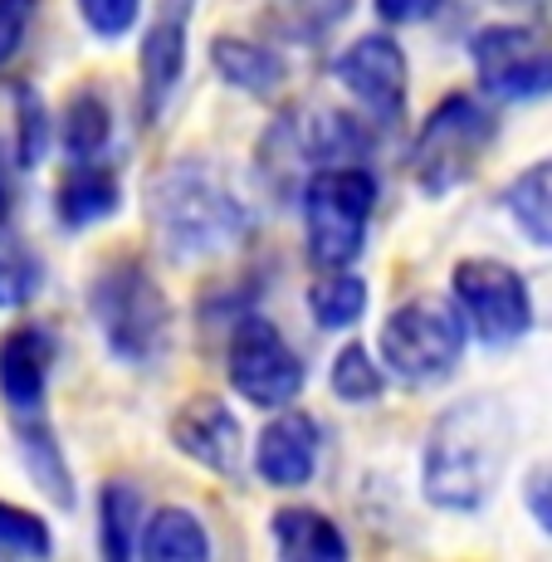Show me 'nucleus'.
<instances>
[{
    "mask_svg": "<svg viewBox=\"0 0 552 562\" xmlns=\"http://www.w3.org/2000/svg\"><path fill=\"white\" fill-rule=\"evenodd\" d=\"M514 456V416L499 396H470L436 416L420 456V494L446 514H480Z\"/></svg>",
    "mask_w": 552,
    "mask_h": 562,
    "instance_id": "obj_1",
    "label": "nucleus"
},
{
    "mask_svg": "<svg viewBox=\"0 0 552 562\" xmlns=\"http://www.w3.org/2000/svg\"><path fill=\"white\" fill-rule=\"evenodd\" d=\"M147 221L161 250L181 265L221 259L250 235V211L225 181V171L205 157H177L147 187Z\"/></svg>",
    "mask_w": 552,
    "mask_h": 562,
    "instance_id": "obj_2",
    "label": "nucleus"
},
{
    "mask_svg": "<svg viewBox=\"0 0 552 562\" xmlns=\"http://www.w3.org/2000/svg\"><path fill=\"white\" fill-rule=\"evenodd\" d=\"M89 313L99 323L103 348L123 367H151L171 348V299L157 284L147 259L117 255L93 274Z\"/></svg>",
    "mask_w": 552,
    "mask_h": 562,
    "instance_id": "obj_3",
    "label": "nucleus"
},
{
    "mask_svg": "<svg viewBox=\"0 0 552 562\" xmlns=\"http://www.w3.org/2000/svg\"><path fill=\"white\" fill-rule=\"evenodd\" d=\"M382 196V181L367 161H333L318 167L298 191L303 245L318 269H352L367 250L372 211Z\"/></svg>",
    "mask_w": 552,
    "mask_h": 562,
    "instance_id": "obj_4",
    "label": "nucleus"
},
{
    "mask_svg": "<svg viewBox=\"0 0 552 562\" xmlns=\"http://www.w3.org/2000/svg\"><path fill=\"white\" fill-rule=\"evenodd\" d=\"M372 153V133L342 108L323 103H294L269 123V133L259 137V177L274 191H303V181L318 167L333 161H367Z\"/></svg>",
    "mask_w": 552,
    "mask_h": 562,
    "instance_id": "obj_5",
    "label": "nucleus"
},
{
    "mask_svg": "<svg viewBox=\"0 0 552 562\" xmlns=\"http://www.w3.org/2000/svg\"><path fill=\"white\" fill-rule=\"evenodd\" d=\"M494 133H499L494 108H484L474 93H446L426 113L416 143H410V177H416L420 196L460 191L494 147Z\"/></svg>",
    "mask_w": 552,
    "mask_h": 562,
    "instance_id": "obj_6",
    "label": "nucleus"
},
{
    "mask_svg": "<svg viewBox=\"0 0 552 562\" xmlns=\"http://www.w3.org/2000/svg\"><path fill=\"white\" fill-rule=\"evenodd\" d=\"M464 342H470V323H464L460 304L450 308L446 299H406L402 308L386 313L376 348L396 382L440 386L460 367Z\"/></svg>",
    "mask_w": 552,
    "mask_h": 562,
    "instance_id": "obj_7",
    "label": "nucleus"
},
{
    "mask_svg": "<svg viewBox=\"0 0 552 562\" xmlns=\"http://www.w3.org/2000/svg\"><path fill=\"white\" fill-rule=\"evenodd\" d=\"M470 64L480 93L499 103H538L552 99V30L528 20L484 25L470 40Z\"/></svg>",
    "mask_w": 552,
    "mask_h": 562,
    "instance_id": "obj_8",
    "label": "nucleus"
},
{
    "mask_svg": "<svg viewBox=\"0 0 552 562\" xmlns=\"http://www.w3.org/2000/svg\"><path fill=\"white\" fill-rule=\"evenodd\" d=\"M225 382L235 386L240 402L259 411H284L298 402L308 372H303L294 342L279 333V323L259 318V313H240L230 323V342H225Z\"/></svg>",
    "mask_w": 552,
    "mask_h": 562,
    "instance_id": "obj_9",
    "label": "nucleus"
},
{
    "mask_svg": "<svg viewBox=\"0 0 552 562\" xmlns=\"http://www.w3.org/2000/svg\"><path fill=\"white\" fill-rule=\"evenodd\" d=\"M454 304H460L470 338H480L484 348H514L533 333V294L528 279L514 265L489 255H470L454 265L450 274Z\"/></svg>",
    "mask_w": 552,
    "mask_h": 562,
    "instance_id": "obj_10",
    "label": "nucleus"
},
{
    "mask_svg": "<svg viewBox=\"0 0 552 562\" xmlns=\"http://www.w3.org/2000/svg\"><path fill=\"white\" fill-rule=\"evenodd\" d=\"M333 79L342 83V93H352V103L362 108L372 123L392 127L406 113V93H410V69H406V49L392 35L372 30L357 35L348 49L333 59Z\"/></svg>",
    "mask_w": 552,
    "mask_h": 562,
    "instance_id": "obj_11",
    "label": "nucleus"
},
{
    "mask_svg": "<svg viewBox=\"0 0 552 562\" xmlns=\"http://www.w3.org/2000/svg\"><path fill=\"white\" fill-rule=\"evenodd\" d=\"M201 0H157V15H151L143 49H137V89H143V117L157 123L171 108L181 89V74H187V54H191V15H196Z\"/></svg>",
    "mask_w": 552,
    "mask_h": 562,
    "instance_id": "obj_12",
    "label": "nucleus"
},
{
    "mask_svg": "<svg viewBox=\"0 0 552 562\" xmlns=\"http://www.w3.org/2000/svg\"><path fill=\"white\" fill-rule=\"evenodd\" d=\"M171 446L221 480H245V430L221 396H191L171 416Z\"/></svg>",
    "mask_w": 552,
    "mask_h": 562,
    "instance_id": "obj_13",
    "label": "nucleus"
},
{
    "mask_svg": "<svg viewBox=\"0 0 552 562\" xmlns=\"http://www.w3.org/2000/svg\"><path fill=\"white\" fill-rule=\"evenodd\" d=\"M54 362H59V333L49 323H20L0 338V402L10 420L45 416Z\"/></svg>",
    "mask_w": 552,
    "mask_h": 562,
    "instance_id": "obj_14",
    "label": "nucleus"
},
{
    "mask_svg": "<svg viewBox=\"0 0 552 562\" xmlns=\"http://www.w3.org/2000/svg\"><path fill=\"white\" fill-rule=\"evenodd\" d=\"M318 420L308 411H279L255 440V474L269 484V490H303V484L318 474Z\"/></svg>",
    "mask_w": 552,
    "mask_h": 562,
    "instance_id": "obj_15",
    "label": "nucleus"
},
{
    "mask_svg": "<svg viewBox=\"0 0 552 562\" xmlns=\"http://www.w3.org/2000/svg\"><path fill=\"white\" fill-rule=\"evenodd\" d=\"M123 211V177L108 161H69V171L54 187V215L64 231H93Z\"/></svg>",
    "mask_w": 552,
    "mask_h": 562,
    "instance_id": "obj_16",
    "label": "nucleus"
},
{
    "mask_svg": "<svg viewBox=\"0 0 552 562\" xmlns=\"http://www.w3.org/2000/svg\"><path fill=\"white\" fill-rule=\"evenodd\" d=\"M211 69L221 74V83L250 93V99H274V93L289 83L284 54H274L269 45L245 40V35H215L211 40Z\"/></svg>",
    "mask_w": 552,
    "mask_h": 562,
    "instance_id": "obj_17",
    "label": "nucleus"
},
{
    "mask_svg": "<svg viewBox=\"0 0 552 562\" xmlns=\"http://www.w3.org/2000/svg\"><path fill=\"white\" fill-rule=\"evenodd\" d=\"M269 538H274L279 558L289 562H342L348 558V538L328 514L308 509V504H289L269 518Z\"/></svg>",
    "mask_w": 552,
    "mask_h": 562,
    "instance_id": "obj_18",
    "label": "nucleus"
},
{
    "mask_svg": "<svg viewBox=\"0 0 552 562\" xmlns=\"http://www.w3.org/2000/svg\"><path fill=\"white\" fill-rule=\"evenodd\" d=\"M10 426H15L20 460H25L35 490L49 494L59 509H74L79 494H74V474H69V460H64V446H59V436H54V426L45 416H15Z\"/></svg>",
    "mask_w": 552,
    "mask_h": 562,
    "instance_id": "obj_19",
    "label": "nucleus"
},
{
    "mask_svg": "<svg viewBox=\"0 0 552 562\" xmlns=\"http://www.w3.org/2000/svg\"><path fill=\"white\" fill-rule=\"evenodd\" d=\"M211 553L215 548H211V533H205L201 514L181 509V504H161V509L147 514L137 558H147V562H205Z\"/></svg>",
    "mask_w": 552,
    "mask_h": 562,
    "instance_id": "obj_20",
    "label": "nucleus"
},
{
    "mask_svg": "<svg viewBox=\"0 0 552 562\" xmlns=\"http://www.w3.org/2000/svg\"><path fill=\"white\" fill-rule=\"evenodd\" d=\"M357 10V0H264V25L284 45H323Z\"/></svg>",
    "mask_w": 552,
    "mask_h": 562,
    "instance_id": "obj_21",
    "label": "nucleus"
},
{
    "mask_svg": "<svg viewBox=\"0 0 552 562\" xmlns=\"http://www.w3.org/2000/svg\"><path fill=\"white\" fill-rule=\"evenodd\" d=\"M59 143L69 161H93L113 143V108L99 89H79L59 113Z\"/></svg>",
    "mask_w": 552,
    "mask_h": 562,
    "instance_id": "obj_22",
    "label": "nucleus"
},
{
    "mask_svg": "<svg viewBox=\"0 0 552 562\" xmlns=\"http://www.w3.org/2000/svg\"><path fill=\"white\" fill-rule=\"evenodd\" d=\"M143 524H147L143 494H137L133 484H123V480L103 484V494H99V548H103L108 562L137 558V543H143Z\"/></svg>",
    "mask_w": 552,
    "mask_h": 562,
    "instance_id": "obj_23",
    "label": "nucleus"
},
{
    "mask_svg": "<svg viewBox=\"0 0 552 562\" xmlns=\"http://www.w3.org/2000/svg\"><path fill=\"white\" fill-rule=\"evenodd\" d=\"M504 205H508L514 225L528 235V240L552 250V157L518 171L504 191Z\"/></svg>",
    "mask_w": 552,
    "mask_h": 562,
    "instance_id": "obj_24",
    "label": "nucleus"
},
{
    "mask_svg": "<svg viewBox=\"0 0 552 562\" xmlns=\"http://www.w3.org/2000/svg\"><path fill=\"white\" fill-rule=\"evenodd\" d=\"M308 313L323 333H348L367 313V279L352 269H323V279L308 289Z\"/></svg>",
    "mask_w": 552,
    "mask_h": 562,
    "instance_id": "obj_25",
    "label": "nucleus"
},
{
    "mask_svg": "<svg viewBox=\"0 0 552 562\" xmlns=\"http://www.w3.org/2000/svg\"><path fill=\"white\" fill-rule=\"evenodd\" d=\"M45 289V265L10 221H0V308H25Z\"/></svg>",
    "mask_w": 552,
    "mask_h": 562,
    "instance_id": "obj_26",
    "label": "nucleus"
},
{
    "mask_svg": "<svg viewBox=\"0 0 552 562\" xmlns=\"http://www.w3.org/2000/svg\"><path fill=\"white\" fill-rule=\"evenodd\" d=\"M328 386L338 402L372 406V402H382V392H386V362H376L362 342H348L328 367Z\"/></svg>",
    "mask_w": 552,
    "mask_h": 562,
    "instance_id": "obj_27",
    "label": "nucleus"
},
{
    "mask_svg": "<svg viewBox=\"0 0 552 562\" xmlns=\"http://www.w3.org/2000/svg\"><path fill=\"white\" fill-rule=\"evenodd\" d=\"M49 108L35 89H15V157L20 167H40L49 153Z\"/></svg>",
    "mask_w": 552,
    "mask_h": 562,
    "instance_id": "obj_28",
    "label": "nucleus"
},
{
    "mask_svg": "<svg viewBox=\"0 0 552 562\" xmlns=\"http://www.w3.org/2000/svg\"><path fill=\"white\" fill-rule=\"evenodd\" d=\"M0 553H20V558H49L54 553V533L40 514L20 509V504L0 499Z\"/></svg>",
    "mask_w": 552,
    "mask_h": 562,
    "instance_id": "obj_29",
    "label": "nucleus"
},
{
    "mask_svg": "<svg viewBox=\"0 0 552 562\" xmlns=\"http://www.w3.org/2000/svg\"><path fill=\"white\" fill-rule=\"evenodd\" d=\"M79 15L99 40H123L143 20V0H79Z\"/></svg>",
    "mask_w": 552,
    "mask_h": 562,
    "instance_id": "obj_30",
    "label": "nucleus"
},
{
    "mask_svg": "<svg viewBox=\"0 0 552 562\" xmlns=\"http://www.w3.org/2000/svg\"><path fill=\"white\" fill-rule=\"evenodd\" d=\"M35 15H40V0H0V69L25 49Z\"/></svg>",
    "mask_w": 552,
    "mask_h": 562,
    "instance_id": "obj_31",
    "label": "nucleus"
},
{
    "mask_svg": "<svg viewBox=\"0 0 552 562\" xmlns=\"http://www.w3.org/2000/svg\"><path fill=\"white\" fill-rule=\"evenodd\" d=\"M523 509L552 538V464H538V470H528V480H523Z\"/></svg>",
    "mask_w": 552,
    "mask_h": 562,
    "instance_id": "obj_32",
    "label": "nucleus"
},
{
    "mask_svg": "<svg viewBox=\"0 0 552 562\" xmlns=\"http://www.w3.org/2000/svg\"><path fill=\"white\" fill-rule=\"evenodd\" d=\"M376 15L386 20V25H420V20L440 15L446 10V0H372Z\"/></svg>",
    "mask_w": 552,
    "mask_h": 562,
    "instance_id": "obj_33",
    "label": "nucleus"
},
{
    "mask_svg": "<svg viewBox=\"0 0 552 562\" xmlns=\"http://www.w3.org/2000/svg\"><path fill=\"white\" fill-rule=\"evenodd\" d=\"M20 157L5 153V143H0V221H10V211H15L20 201Z\"/></svg>",
    "mask_w": 552,
    "mask_h": 562,
    "instance_id": "obj_34",
    "label": "nucleus"
},
{
    "mask_svg": "<svg viewBox=\"0 0 552 562\" xmlns=\"http://www.w3.org/2000/svg\"><path fill=\"white\" fill-rule=\"evenodd\" d=\"M499 5H523V10H538V5H548V0H499Z\"/></svg>",
    "mask_w": 552,
    "mask_h": 562,
    "instance_id": "obj_35",
    "label": "nucleus"
}]
</instances>
